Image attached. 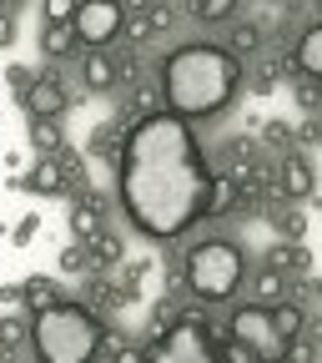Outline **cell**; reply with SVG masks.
Instances as JSON below:
<instances>
[{"label": "cell", "mask_w": 322, "mask_h": 363, "mask_svg": "<svg viewBox=\"0 0 322 363\" xmlns=\"http://www.w3.org/2000/svg\"><path fill=\"white\" fill-rule=\"evenodd\" d=\"M237 86H242V61L232 51H222V45H207V40L176 45L161 61V101L181 121L217 116L237 96Z\"/></svg>", "instance_id": "obj_2"}, {"label": "cell", "mask_w": 322, "mask_h": 363, "mask_svg": "<svg viewBox=\"0 0 322 363\" xmlns=\"http://www.w3.org/2000/svg\"><path fill=\"white\" fill-rule=\"evenodd\" d=\"M116 363H146V353H136V348H116Z\"/></svg>", "instance_id": "obj_28"}, {"label": "cell", "mask_w": 322, "mask_h": 363, "mask_svg": "<svg viewBox=\"0 0 322 363\" xmlns=\"http://www.w3.org/2000/svg\"><path fill=\"white\" fill-rule=\"evenodd\" d=\"M86 252H91L86 242H71V247L61 252V272H81V267H91V262H86Z\"/></svg>", "instance_id": "obj_20"}, {"label": "cell", "mask_w": 322, "mask_h": 363, "mask_svg": "<svg viewBox=\"0 0 322 363\" xmlns=\"http://www.w3.org/2000/svg\"><path fill=\"white\" fill-rule=\"evenodd\" d=\"M181 262H187V288H192L197 298H207V303L232 298V293L242 288V278H247V257H242V247L226 242V238L197 242Z\"/></svg>", "instance_id": "obj_5"}, {"label": "cell", "mask_w": 322, "mask_h": 363, "mask_svg": "<svg viewBox=\"0 0 322 363\" xmlns=\"http://www.w3.org/2000/svg\"><path fill=\"white\" fill-rule=\"evenodd\" d=\"M76 30H71V21H45V30H40V51L51 56V61H61V56H71L76 51Z\"/></svg>", "instance_id": "obj_10"}, {"label": "cell", "mask_w": 322, "mask_h": 363, "mask_svg": "<svg viewBox=\"0 0 322 363\" xmlns=\"http://www.w3.org/2000/svg\"><path fill=\"white\" fill-rule=\"evenodd\" d=\"M302 227H307V222H302V212H287V217H282V233H287V242H297V238H302Z\"/></svg>", "instance_id": "obj_25"}, {"label": "cell", "mask_w": 322, "mask_h": 363, "mask_svg": "<svg viewBox=\"0 0 322 363\" xmlns=\"http://www.w3.org/2000/svg\"><path fill=\"white\" fill-rule=\"evenodd\" d=\"M30 147H35L40 157H56V152H61V131H56V121H30Z\"/></svg>", "instance_id": "obj_15"}, {"label": "cell", "mask_w": 322, "mask_h": 363, "mask_svg": "<svg viewBox=\"0 0 322 363\" xmlns=\"http://www.w3.org/2000/svg\"><path fill=\"white\" fill-rule=\"evenodd\" d=\"M6 76H11V86H16V96H25V91H30V86H35V76H30V71H25V66H11V71H6Z\"/></svg>", "instance_id": "obj_24"}, {"label": "cell", "mask_w": 322, "mask_h": 363, "mask_svg": "<svg viewBox=\"0 0 322 363\" xmlns=\"http://www.w3.org/2000/svg\"><path fill=\"white\" fill-rule=\"evenodd\" d=\"M146 363H226L212 343V328L202 318H176L156 333V343L146 348Z\"/></svg>", "instance_id": "obj_6"}, {"label": "cell", "mask_w": 322, "mask_h": 363, "mask_svg": "<svg viewBox=\"0 0 322 363\" xmlns=\"http://www.w3.org/2000/svg\"><path fill=\"white\" fill-rule=\"evenodd\" d=\"M297 262H307L297 242H292V247H277V252H272V267H297Z\"/></svg>", "instance_id": "obj_23"}, {"label": "cell", "mask_w": 322, "mask_h": 363, "mask_svg": "<svg viewBox=\"0 0 322 363\" xmlns=\"http://www.w3.org/2000/svg\"><path fill=\"white\" fill-rule=\"evenodd\" d=\"M91 252H96L101 262H116L121 257V238L116 233H96V238H91Z\"/></svg>", "instance_id": "obj_19"}, {"label": "cell", "mask_w": 322, "mask_h": 363, "mask_svg": "<svg viewBox=\"0 0 322 363\" xmlns=\"http://www.w3.org/2000/svg\"><path fill=\"white\" fill-rule=\"evenodd\" d=\"M312 298H322V283H312Z\"/></svg>", "instance_id": "obj_30"}, {"label": "cell", "mask_w": 322, "mask_h": 363, "mask_svg": "<svg viewBox=\"0 0 322 363\" xmlns=\"http://www.w3.org/2000/svg\"><path fill=\"white\" fill-rule=\"evenodd\" d=\"M101 343H106L101 323H96L81 303H71V298L30 313V348H35V363H96Z\"/></svg>", "instance_id": "obj_3"}, {"label": "cell", "mask_w": 322, "mask_h": 363, "mask_svg": "<svg viewBox=\"0 0 322 363\" xmlns=\"http://www.w3.org/2000/svg\"><path fill=\"white\" fill-rule=\"evenodd\" d=\"M277 192H282V197H292V202H302V197L312 192V172H307V162H302V157H287V162H282V182H277Z\"/></svg>", "instance_id": "obj_12"}, {"label": "cell", "mask_w": 322, "mask_h": 363, "mask_svg": "<svg viewBox=\"0 0 322 363\" xmlns=\"http://www.w3.org/2000/svg\"><path fill=\"white\" fill-rule=\"evenodd\" d=\"M35 233H40V217H21V227L11 233V242H16V247H30V242H35Z\"/></svg>", "instance_id": "obj_21"}, {"label": "cell", "mask_w": 322, "mask_h": 363, "mask_svg": "<svg viewBox=\"0 0 322 363\" xmlns=\"http://www.w3.org/2000/svg\"><path fill=\"white\" fill-rule=\"evenodd\" d=\"M11 40H16V26H11V21H0V45H11Z\"/></svg>", "instance_id": "obj_29"}, {"label": "cell", "mask_w": 322, "mask_h": 363, "mask_svg": "<svg viewBox=\"0 0 322 363\" xmlns=\"http://www.w3.org/2000/svg\"><path fill=\"white\" fill-rule=\"evenodd\" d=\"M166 26H171V11H161V6H156V11L146 6V11H131V16H126V35H131V40H146V35L166 30Z\"/></svg>", "instance_id": "obj_13"}, {"label": "cell", "mask_w": 322, "mask_h": 363, "mask_svg": "<svg viewBox=\"0 0 322 363\" xmlns=\"http://www.w3.org/2000/svg\"><path fill=\"white\" fill-rule=\"evenodd\" d=\"M287 363H312V343H302V338H297V343L287 348Z\"/></svg>", "instance_id": "obj_26"}, {"label": "cell", "mask_w": 322, "mask_h": 363, "mask_svg": "<svg viewBox=\"0 0 322 363\" xmlns=\"http://www.w3.org/2000/svg\"><path fill=\"white\" fill-rule=\"evenodd\" d=\"M232 338L257 363H287V348L302 338V308L292 303H247L232 313Z\"/></svg>", "instance_id": "obj_4"}, {"label": "cell", "mask_w": 322, "mask_h": 363, "mask_svg": "<svg viewBox=\"0 0 322 363\" xmlns=\"http://www.w3.org/2000/svg\"><path fill=\"white\" fill-rule=\"evenodd\" d=\"M116 197L126 222L156 242L181 238L197 217L226 202L222 182L207 172L192 121L176 111H151L126 131L116 157Z\"/></svg>", "instance_id": "obj_1"}, {"label": "cell", "mask_w": 322, "mask_h": 363, "mask_svg": "<svg viewBox=\"0 0 322 363\" xmlns=\"http://www.w3.org/2000/svg\"><path fill=\"white\" fill-rule=\"evenodd\" d=\"M16 187H25V192H40V197H61V192H71L66 187V167H61V157H40Z\"/></svg>", "instance_id": "obj_9"}, {"label": "cell", "mask_w": 322, "mask_h": 363, "mask_svg": "<svg viewBox=\"0 0 322 363\" xmlns=\"http://www.w3.org/2000/svg\"><path fill=\"white\" fill-rule=\"evenodd\" d=\"M81 76H86V86H91V91H111V86L121 81V71H116V61H111L106 51H91V56H86V66H81Z\"/></svg>", "instance_id": "obj_11"}, {"label": "cell", "mask_w": 322, "mask_h": 363, "mask_svg": "<svg viewBox=\"0 0 322 363\" xmlns=\"http://www.w3.org/2000/svg\"><path fill=\"white\" fill-rule=\"evenodd\" d=\"M257 40H262V35H257V26L237 21V30H232V56H237V61H242V56H252V51H257Z\"/></svg>", "instance_id": "obj_18"}, {"label": "cell", "mask_w": 322, "mask_h": 363, "mask_svg": "<svg viewBox=\"0 0 322 363\" xmlns=\"http://www.w3.org/2000/svg\"><path fill=\"white\" fill-rule=\"evenodd\" d=\"M21 288H25V303H30V308H51V303H61V293L45 283V278H30V283H21Z\"/></svg>", "instance_id": "obj_17"}, {"label": "cell", "mask_w": 322, "mask_h": 363, "mask_svg": "<svg viewBox=\"0 0 322 363\" xmlns=\"http://www.w3.org/2000/svg\"><path fill=\"white\" fill-rule=\"evenodd\" d=\"M192 11H197V21L217 26V21H232V11H237V0H192Z\"/></svg>", "instance_id": "obj_16"}, {"label": "cell", "mask_w": 322, "mask_h": 363, "mask_svg": "<svg viewBox=\"0 0 322 363\" xmlns=\"http://www.w3.org/2000/svg\"><path fill=\"white\" fill-rule=\"evenodd\" d=\"M226 363H257V358H252L242 343H232V348H226Z\"/></svg>", "instance_id": "obj_27"}, {"label": "cell", "mask_w": 322, "mask_h": 363, "mask_svg": "<svg viewBox=\"0 0 322 363\" xmlns=\"http://www.w3.org/2000/svg\"><path fill=\"white\" fill-rule=\"evenodd\" d=\"M71 30H76L81 45L101 51V45H111L126 30V6H121V0H81L76 16H71Z\"/></svg>", "instance_id": "obj_7"}, {"label": "cell", "mask_w": 322, "mask_h": 363, "mask_svg": "<svg viewBox=\"0 0 322 363\" xmlns=\"http://www.w3.org/2000/svg\"><path fill=\"white\" fill-rule=\"evenodd\" d=\"M21 111H25L30 121H56V116L66 111V86H61L56 76H35V86L21 96Z\"/></svg>", "instance_id": "obj_8"}, {"label": "cell", "mask_w": 322, "mask_h": 363, "mask_svg": "<svg viewBox=\"0 0 322 363\" xmlns=\"http://www.w3.org/2000/svg\"><path fill=\"white\" fill-rule=\"evenodd\" d=\"M81 0H45V21H71Z\"/></svg>", "instance_id": "obj_22"}, {"label": "cell", "mask_w": 322, "mask_h": 363, "mask_svg": "<svg viewBox=\"0 0 322 363\" xmlns=\"http://www.w3.org/2000/svg\"><path fill=\"white\" fill-rule=\"evenodd\" d=\"M297 71L322 81V26H312L302 40H297Z\"/></svg>", "instance_id": "obj_14"}]
</instances>
